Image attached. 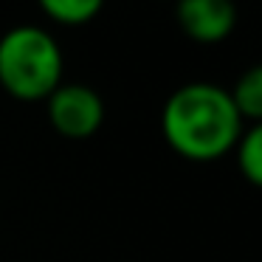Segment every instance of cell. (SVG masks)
Wrapping results in <instances>:
<instances>
[{"label": "cell", "instance_id": "6da1fadb", "mask_svg": "<svg viewBox=\"0 0 262 262\" xmlns=\"http://www.w3.org/2000/svg\"><path fill=\"white\" fill-rule=\"evenodd\" d=\"M245 121L231 93L214 82H186L169 93L161 110V133L181 158L217 161L234 152Z\"/></svg>", "mask_w": 262, "mask_h": 262}, {"label": "cell", "instance_id": "7a4b0ae2", "mask_svg": "<svg viewBox=\"0 0 262 262\" xmlns=\"http://www.w3.org/2000/svg\"><path fill=\"white\" fill-rule=\"evenodd\" d=\"M65 74L57 37L40 26H14L0 37V88L17 102H46Z\"/></svg>", "mask_w": 262, "mask_h": 262}, {"label": "cell", "instance_id": "3957f363", "mask_svg": "<svg viewBox=\"0 0 262 262\" xmlns=\"http://www.w3.org/2000/svg\"><path fill=\"white\" fill-rule=\"evenodd\" d=\"M46 110L51 127L71 141L96 136L104 124V99L82 82H62L46 99Z\"/></svg>", "mask_w": 262, "mask_h": 262}, {"label": "cell", "instance_id": "277c9868", "mask_svg": "<svg viewBox=\"0 0 262 262\" xmlns=\"http://www.w3.org/2000/svg\"><path fill=\"white\" fill-rule=\"evenodd\" d=\"M175 20L189 40L214 46L228 40L237 29V3L234 0H175Z\"/></svg>", "mask_w": 262, "mask_h": 262}, {"label": "cell", "instance_id": "5b68a950", "mask_svg": "<svg viewBox=\"0 0 262 262\" xmlns=\"http://www.w3.org/2000/svg\"><path fill=\"white\" fill-rule=\"evenodd\" d=\"M228 93H231V102L237 107L239 119L259 124L262 121V62L245 68Z\"/></svg>", "mask_w": 262, "mask_h": 262}, {"label": "cell", "instance_id": "8992f818", "mask_svg": "<svg viewBox=\"0 0 262 262\" xmlns=\"http://www.w3.org/2000/svg\"><path fill=\"white\" fill-rule=\"evenodd\" d=\"M234 155H237V166L243 178L251 186L262 189V121L243 130L237 147H234Z\"/></svg>", "mask_w": 262, "mask_h": 262}, {"label": "cell", "instance_id": "52a82bcc", "mask_svg": "<svg viewBox=\"0 0 262 262\" xmlns=\"http://www.w3.org/2000/svg\"><path fill=\"white\" fill-rule=\"evenodd\" d=\"M46 17L59 26H85L102 12L104 0H37Z\"/></svg>", "mask_w": 262, "mask_h": 262}]
</instances>
